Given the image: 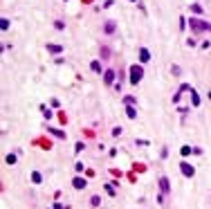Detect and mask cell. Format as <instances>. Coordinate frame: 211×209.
<instances>
[{
    "label": "cell",
    "mask_w": 211,
    "mask_h": 209,
    "mask_svg": "<svg viewBox=\"0 0 211 209\" xmlns=\"http://www.w3.org/2000/svg\"><path fill=\"white\" fill-rule=\"evenodd\" d=\"M189 25L193 27V32H211V23L200 20V18H189Z\"/></svg>",
    "instance_id": "1"
},
{
    "label": "cell",
    "mask_w": 211,
    "mask_h": 209,
    "mask_svg": "<svg viewBox=\"0 0 211 209\" xmlns=\"http://www.w3.org/2000/svg\"><path fill=\"white\" fill-rule=\"evenodd\" d=\"M128 72H130V83H132V85L139 83V81H141V77H144V68H141V65H132Z\"/></svg>",
    "instance_id": "2"
},
{
    "label": "cell",
    "mask_w": 211,
    "mask_h": 209,
    "mask_svg": "<svg viewBox=\"0 0 211 209\" xmlns=\"http://www.w3.org/2000/svg\"><path fill=\"white\" fill-rule=\"evenodd\" d=\"M159 189H162V193H171V182H168V178H164V175L159 178Z\"/></svg>",
    "instance_id": "3"
},
{
    "label": "cell",
    "mask_w": 211,
    "mask_h": 209,
    "mask_svg": "<svg viewBox=\"0 0 211 209\" xmlns=\"http://www.w3.org/2000/svg\"><path fill=\"white\" fill-rule=\"evenodd\" d=\"M180 171H182V173H184L186 178H191V175L195 173V171H193V166H191V164H186V162H182V164H180Z\"/></svg>",
    "instance_id": "4"
},
{
    "label": "cell",
    "mask_w": 211,
    "mask_h": 209,
    "mask_svg": "<svg viewBox=\"0 0 211 209\" xmlns=\"http://www.w3.org/2000/svg\"><path fill=\"white\" fill-rule=\"evenodd\" d=\"M191 90H193V88H191V85H186V83H184V85H180V90L175 92L173 101H177V99H180V97H182V94H184V92H191Z\"/></svg>",
    "instance_id": "5"
},
{
    "label": "cell",
    "mask_w": 211,
    "mask_h": 209,
    "mask_svg": "<svg viewBox=\"0 0 211 209\" xmlns=\"http://www.w3.org/2000/svg\"><path fill=\"white\" fill-rule=\"evenodd\" d=\"M103 81H106V85L114 83V70H106L103 72Z\"/></svg>",
    "instance_id": "6"
},
{
    "label": "cell",
    "mask_w": 211,
    "mask_h": 209,
    "mask_svg": "<svg viewBox=\"0 0 211 209\" xmlns=\"http://www.w3.org/2000/svg\"><path fill=\"white\" fill-rule=\"evenodd\" d=\"M139 61H141V63H146V61H150V52L146 50V47H141V50H139Z\"/></svg>",
    "instance_id": "7"
},
{
    "label": "cell",
    "mask_w": 211,
    "mask_h": 209,
    "mask_svg": "<svg viewBox=\"0 0 211 209\" xmlns=\"http://www.w3.org/2000/svg\"><path fill=\"white\" fill-rule=\"evenodd\" d=\"M103 30H106V34H112L114 30H117V25H114V20H108V23L103 25Z\"/></svg>",
    "instance_id": "8"
},
{
    "label": "cell",
    "mask_w": 211,
    "mask_h": 209,
    "mask_svg": "<svg viewBox=\"0 0 211 209\" xmlns=\"http://www.w3.org/2000/svg\"><path fill=\"white\" fill-rule=\"evenodd\" d=\"M45 50L52 52V54H59V52H63V47L61 45H45Z\"/></svg>",
    "instance_id": "9"
},
{
    "label": "cell",
    "mask_w": 211,
    "mask_h": 209,
    "mask_svg": "<svg viewBox=\"0 0 211 209\" xmlns=\"http://www.w3.org/2000/svg\"><path fill=\"white\" fill-rule=\"evenodd\" d=\"M76 189H85V184H88V182H85V180L83 178H74V182H72Z\"/></svg>",
    "instance_id": "10"
},
{
    "label": "cell",
    "mask_w": 211,
    "mask_h": 209,
    "mask_svg": "<svg viewBox=\"0 0 211 209\" xmlns=\"http://www.w3.org/2000/svg\"><path fill=\"white\" fill-rule=\"evenodd\" d=\"M90 68H92V72H97V74H99V72H103V70H101V63H99V61H92V63H90Z\"/></svg>",
    "instance_id": "11"
},
{
    "label": "cell",
    "mask_w": 211,
    "mask_h": 209,
    "mask_svg": "<svg viewBox=\"0 0 211 209\" xmlns=\"http://www.w3.org/2000/svg\"><path fill=\"white\" fill-rule=\"evenodd\" d=\"M110 56H112V54H110V47L103 45V47H101V59H110Z\"/></svg>",
    "instance_id": "12"
},
{
    "label": "cell",
    "mask_w": 211,
    "mask_h": 209,
    "mask_svg": "<svg viewBox=\"0 0 211 209\" xmlns=\"http://www.w3.org/2000/svg\"><path fill=\"white\" fill-rule=\"evenodd\" d=\"M126 115H128V119H135V117H137V110L128 106V108H126Z\"/></svg>",
    "instance_id": "13"
},
{
    "label": "cell",
    "mask_w": 211,
    "mask_h": 209,
    "mask_svg": "<svg viewBox=\"0 0 211 209\" xmlns=\"http://www.w3.org/2000/svg\"><path fill=\"white\" fill-rule=\"evenodd\" d=\"M47 130H50L52 135H56V137H61V139H65V133H63V130H56V128H47Z\"/></svg>",
    "instance_id": "14"
},
{
    "label": "cell",
    "mask_w": 211,
    "mask_h": 209,
    "mask_svg": "<svg viewBox=\"0 0 211 209\" xmlns=\"http://www.w3.org/2000/svg\"><path fill=\"white\" fill-rule=\"evenodd\" d=\"M32 182H43V178H41V173H38V171H34V173H32Z\"/></svg>",
    "instance_id": "15"
},
{
    "label": "cell",
    "mask_w": 211,
    "mask_h": 209,
    "mask_svg": "<svg viewBox=\"0 0 211 209\" xmlns=\"http://www.w3.org/2000/svg\"><path fill=\"white\" fill-rule=\"evenodd\" d=\"M191 99H193V106H200V97H198L195 90H191Z\"/></svg>",
    "instance_id": "16"
},
{
    "label": "cell",
    "mask_w": 211,
    "mask_h": 209,
    "mask_svg": "<svg viewBox=\"0 0 211 209\" xmlns=\"http://www.w3.org/2000/svg\"><path fill=\"white\" fill-rule=\"evenodd\" d=\"M123 103H126V106H132V103H135V97H132V94H128V97H123Z\"/></svg>",
    "instance_id": "17"
},
{
    "label": "cell",
    "mask_w": 211,
    "mask_h": 209,
    "mask_svg": "<svg viewBox=\"0 0 211 209\" xmlns=\"http://www.w3.org/2000/svg\"><path fill=\"white\" fill-rule=\"evenodd\" d=\"M5 162H7V164H16V155H14V153H9V155L5 157Z\"/></svg>",
    "instance_id": "18"
},
{
    "label": "cell",
    "mask_w": 211,
    "mask_h": 209,
    "mask_svg": "<svg viewBox=\"0 0 211 209\" xmlns=\"http://www.w3.org/2000/svg\"><path fill=\"white\" fill-rule=\"evenodd\" d=\"M191 11H193V14H202V7H200V5H191Z\"/></svg>",
    "instance_id": "19"
},
{
    "label": "cell",
    "mask_w": 211,
    "mask_h": 209,
    "mask_svg": "<svg viewBox=\"0 0 211 209\" xmlns=\"http://www.w3.org/2000/svg\"><path fill=\"white\" fill-rule=\"evenodd\" d=\"M0 27H2V30H7V27H9V20H7V18H2V20H0Z\"/></svg>",
    "instance_id": "20"
},
{
    "label": "cell",
    "mask_w": 211,
    "mask_h": 209,
    "mask_svg": "<svg viewBox=\"0 0 211 209\" xmlns=\"http://www.w3.org/2000/svg\"><path fill=\"white\" fill-rule=\"evenodd\" d=\"M191 153V146H182V155H189Z\"/></svg>",
    "instance_id": "21"
},
{
    "label": "cell",
    "mask_w": 211,
    "mask_h": 209,
    "mask_svg": "<svg viewBox=\"0 0 211 209\" xmlns=\"http://www.w3.org/2000/svg\"><path fill=\"white\" fill-rule=\"evenodd\" d=\"M130 2H137V0H130Z\"/></svg>",
    "instance_id": "22"
}]
</instances>
